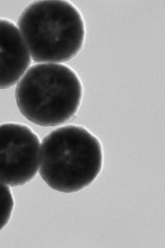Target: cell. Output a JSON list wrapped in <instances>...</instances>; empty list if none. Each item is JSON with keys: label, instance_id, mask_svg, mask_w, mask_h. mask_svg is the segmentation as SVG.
Masks as SVG:
<instances>
[{"label": "cell", "instance_id": "obj_1", "mask_svg": "<svg viewBox=\"0 0 165 248\" xmlns=\"http://www.w3.org/2000/svg\"><path fill=\"white\" fill-rule=\"evenodd\" d=\"M39 174L57 192L73 193L91 185L104 166L100 140L86 127L63 125L42 141Z\"/></svg>", "mask_w": 165, "mask_h": 248}, {"label": "cell", "instance_id": "obj_2", "mask_svg": "<svg viewBox=\"0 0 165 248\" xmlns=\"http://www.w3.org/2000/svg\"><path fill=\"white\" fill-rule=\"evenodd\" d=\"M17 27L37 63L70 61L86 41V24L78 8L69 1L30 3L18 19Z\"/></svg>", "mask_w": 165, "mask_h": 248}, {"label": "cell", "instance_id": "obj_3", "mask_svg": "<svg viewBox=\"0 0 165 248\" xmlns=\"http://www.w3.org/2000/svg\"><path fill=\"white\" fill-rule=\"evenodd\" d=\"M83 97L79 76L62 63H36L15 89L18 108L32 123L56 126L76 117Z\"/></svg>", "mask_w": 165, "mask_h": 248}, {"label": "cell", "instance_id": "obj_4", "mask_svg": "<svg viewBox=\"0 0 165 248\" xmlns=\"http://www.w3.org/2000/svg\"><path fill=\"white\" fill-rule=\"evenodd\" d=\"M41 145L38 135L29 125L0 124V182L10 187L31 182L38 173Z\"/></svg>", "mask_w": 165, "mask_h": 248}, {"label": "cell", "instance_id": "obj_5", "mask_svg": "<svg viewBox=\"0 0 165 248\" xmlns=\"http://www.w3.org/2000/svg\"><path fill=\"white\" fill-rule=\"evenodd\" d=\"M32 63L28 46L13 21L0 18V90L19 82Z\"/></svg>", "mask_w": 165, "mask_h": 248}, {"label": "cell", "instance_id": "obj_6", "mask_svg": "<svg viewBox=\"0 0 165 248\" xmlns=\"http://www.w3.org/2000/svg\"><path fill=\"white\" fill-rule=\"evenodd\" d=\"M14 207V197L11 187L0 182V231L9 224Z\"/></svg>", "mask_w": 165, "mask_h": 248}]
</instances>
